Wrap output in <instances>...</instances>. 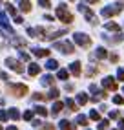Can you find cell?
Wrapping results in <instances>:
<instances>
[{
    "label": "cell",
    "mask_w": 124,
    "mask_h": 130,
    "mask_svg": "<svg viewBox=\"0 0 124 130\" xmlns=\"http://www.w3.org/2000/svg\"><path fill=\"white\" fill-rule=\"evenodd\" d=\"M57 15H58V19L64 22V24H69V22L73 20V15L66 9V6H64V4H60V6L57 7Z\"/></svg>",
    "instance_id": "1"
},
{
    "label": "cell",
    "mask_w": 124,
    "mask_h": 130,
    "mask_svg": "<svg viewBox=\"0 0 124 130\" xmlns=\"http://www.w3.org/2000/svg\"><path fill=\"white\" fill-rule=\"evenodd\" d=\"M73 40L77 42V44H80V46H90L91 44V39L88 37V35H84V33H75Z\"/></svg>",
    "instance_id": "2"
},
{
    "label": "cell",
    "mask_w": 124,
    "mask_h": 130,
    "mask_svg": "<svg viewBox=\"0 0 124 130\" xmlns=\"http://www.w3.org/2000/svg\"><path fill=\"white\" fill-rule=\"evenodd\" d=\"M122 11V4H113V7H104L102 9V17H111Z\"/></svg>",
    "instance_id": "3"
},
{
    "label": "cell",
    "mask_w": 124,
    "mask_h": 130,
    "mask_svg": "<svg viewBox=\"0 0 124 130\" xmlns=\"http://www.w3.org/2000/svg\"><path fill=\"white\" fill-rule=\"evenodd\" d=\"M9 90L13 92V95L22 97L24 93H28V86H26V84H13V86H9Z\"/></svg>",
    "instance_id": "4"
},
{
    "label": "cell",
    "mask_w": 124,
    "mask_h": 130,
    "mask_svg": "<svg viewBox=\"0 0 124 130\" xmlns=\"http://www.w3.org/2000/svg\"><path fill=\"white\" fill-rule=\"evenodd\" d=\"M6 64L9 66L11 70H15V72H18V73H22V72H24V66H22V64L18 62V60H15V59H11V57H9V59H6Z\"/></svg>",
    "instance_id": "5"
},
{
    "label": "cell",
    "mask_w": 124,
    "mask_h": 130,
    "mask_svg": "<svg viewBox=\"0 0 124 130\" xmlns=\"http://www.w3.org/2000/svg\"><path fill=\"white\" fill-rule=\"evenodd\" d=\"M55 48L60 51H64V53H73V46L69 44V42H58V44H55Z\"/></svg>",
    "instance_id": "6"
},
{
    "label": "cell",
    "mask_w": 124,
    "mask_h": 130,
    "mask_svg": "<svg viewBox=\"0 0 124 130\" xmlns=\"http://www.w3.org/2000/svg\"><path fill=\"white\" fill-rule=\"evenodd\" d=\"M102 86L108 88V90H115L117 88V83H115L113 77H106V79H102Z\"/></svg>",
    "instance_id": "7"
},
{
    "label": "cell",
    "mask_w": 124,
    "mask_h": 130,
    "mask_svg": "<svg viewBox=\"0 0 124 130\" xmlns=\"http://www.w3.org/2000/svg\"><path fill=\"white\" fill-rule=\"evenodd\" d=\"M0 26H2L7 33H11V35H13V29H11V26L7 24V19H6V15H4L2 11H0Z\"/></svg>",
    "instance_id": "8"
},
{
    "label": "cell",
    "mask_w": 124,
    "mask_h": 130,
    "mask_svg": "<svg viewBox=\"0 0 124 130\" xmlns=\"http://www.w3.org/2000/svg\"><path fill=\"white\" fill-rule=\"evenodd\" d=\"M18 7H20V11H24V13L31 11V4L28 2V0H18Z\"/></svg>",
    "instance_id": "9"
},
{
    "label": "cell",
    "mask_w": 124,
    "mask_h": 130,
    "mask_svg": "<svg viewBox=\"0 0 124 130\" xmlns=\"http://www.w3.org/2000/svg\"><path fill=\"white\" fill-rule=\"evenodd\" d=\"M69 72H71L75 77H78L80 75V62H71L69 64Z\"/></svg>",
    "instance_id": "10"
},
{
    "label": "cell",
    "mask_w": 124,
    "mask_h": 130,
    "mask_svg": "<svg viewBox=\"0 0 124 130\" xmlns=\"http://www.w3.org/2000/svg\"><path fill=\"white\" fill-rule=\"evenodd\" d=\"M58 126H60L62 130H73V128H75V126H73L71 123H69V121H68V119H62V121H60V123H58Z\"/></svg>",
    "instance_id": "11"
},
{
    "label": "cell",
    "mask_w": 124,
    "mask_h": 130,
    "mask_svg": "<svg viewBox=\"0 0 124 130\" xmlns=\"http://www.w3.org/2000/svg\"><path fill=\"white\" fill-rule=\"evenodd\" d=\"M33 53L37 55V57H48L49 55V50H42V48H35L33 50Z\"/></svg>",
    "instance_id": "12"
},
{
    "label": "cell",
    "mask_w": 124,
    "mask_h": 130,
    "mask_svg": "<svg viewBox=\"0 0 124 130\" xmlns=\"http://www.w3.org/2000/svg\"><path fill=\"white\" fill-rule=\"evenodd\" d=\"M28 72H29V75H38L40 73V66L38 64H29Z\"/></svg>",
    "instance_id": "13"
},
{
    "label": "cell",
    "mask_w": 124,
    "mask_h": 130,
    "mask_svg": "<svg viewBox=\"0 0 124 130\" xmlns=\"http://www.w3.org/2000/svg\"><path fill=\"white\" fill-rule=\"evenodd\" d=\"M62 108H64V103H62V101H57L55 105H53V114H58Z\"/></svg>",
    "instance_id": "14"
},
{
    "label": "cell",
    "mask_w": 124,
    "mask_h": 130,
    "mask_svg": "<svg viewBox=\"0 0 124 130\" xmlns=\"http://www.w3.org/2000/svg\"><path fill=\"white\" fill-rule=\"evenodd\" d=\"M46 66L49 68V70H57V68H58V62H57V60H55V59H49Z\"/></svg>",
    "instance_id": "15"
},
{
    "label": "cell",
    "mask_w": 124,
    "mask_h": 130,
    "mask_svg": "<svg viewBox=\"0 0 124 130\" xmlns=\"http://www.w3.org/2000/svg\"><path fill=\"white\" fill-rule=\"evenodd\" d=\"M97 57H99V59H106V57H108V51H106L104 48H99V50H97V53H95Z\"/></svg>",
    "instance_id": "16"
},
{
    "label": "cell",
    "mask_w": 124,
    "mask_h": 130,
    "mask_svg": "<svg viewBox=\"0 0 124 130\" xmlns=\"http://www.w3.org/2000/svg\"><path fill=\"white\" fill-rule=\"evenodd\" d=\"M77 101H78V105H86V103H88V95L86 93H78Z\"/></svg>",
    "instance_id": "17"
},
{
    "label": "cell",
    "mask_w": 124,
    "mask_h": 130,
    "mask_svg": "<svg viewBox=\"0 0 124 130\" xmlns=\"http://www.w3.org/2000/svg\"><path fill=\"white\" fill-rule=\"evenodd\" d=\"M44 84H55V77H53V75H46V77H44V81H42Z\"/></svg>",
    "instance_id": "18"
},
{
    "label": "cell",
    "mask_w": 124,
    "mask_h": 130,
    "mask_svg": "<svg viewBox=\"0 0 124 130\" xmlns=\"http://www.w3.org/2000/svg\"><path fill=\"white\" fill-rule=\"evenodd\" d=\"M6 9H7V13H9V15H13V17L16 15V9H15V6H13V4H9V2L6 4Z\"/></svg>",
    "instance_id": "19"
},
{
    "label": "cell",
    "mask_w": 124,
    "mask_h": 130,
    "mask_svg": "<svg viewBox=\"0 0 124 130\" xmlns=\"http://www.w3.org/2000/svg\"><path fill=\"white\" fill-rule=\"evenodd\" d=\"M57 75H58V79H60V81H66L69 73H68V70H58V73H57Z\"/></svg>",
    "instance_id": "20"
},
{
    "label": "cell",
    "mask_w": 124,
    "mask_h": 130,
    "mask_svg": "<svg viewBox=\"0 0 124 130\" xmlns=\"http://www.w3.org/2000/svg\"><path fill=\"white\" fill-rule=\"evenodd\" d=\"M77 123L80 125V126H86V125H88V117H86V116H78V117H77Z\"/></svg>",
    "instance_id": "21"
},
{
    "label": "cell",
    "mask_w": 124,
    "mask_h": 130,
    "mask_svg": "<svg viewBox=\"0 0 124 130\" xmlns=\"http://www.w3.org/2000/svg\"><path fill=\"white\" fill-rule=\"evenodd\" d=\"M9 117H11V119H18V117H20L18 110H16V108H11V110H9Z\"/></svg>",
    "instance_id": "22"
},
{
    "label": "cell",
    "mask_w": 124,
    "mask_h": 130,
    "mask_svg": "<svg viewBox=\"0 0 124 130\" xmlns=\"http://www.w3.org/2000/svg\"><path fill=\"white\" fill-rule=\"evenodd\" d=\"M35 112H37L38 116H48V110L44 108V106H37V108H35Z\"/></svg>",
    "instance_id": "23"
},
{
    "label": "cell",
    "mask_w": 124,
    "mask_h": 130,
    "mask_svg": "<svg viewBox=\"0 0 124 130\" xmlns=\"http://www.w3.org/2000/svg\"><path fill=\"white\" fill-rule=\"evenodd\" d=\"M66 105L69 106V110H73V112L77 110V105H75V101H73V99H66Z\"/></svg>",
    "instance_id": "24"
},
{
    "label": "cell",
    "mask_w": 124,
    "mask_h": 130,
    "mask_svg": "<svg viewBox=\"0 0 124 130\" xmlns=\"http://www.w3.org/2000/svg\"><path fill=\"white\" fill-rule=\"evenodd\" d=\"M90 119H93V121H99V119H100L99 112H97V110H91V112H90Z\"/></svg>",
    "instance_id": "25"
},
{
    "label": "cell",
    "mask_w": 124,
    "mask_h": 130,
    "mask_svg": "<svg viewBox=\"0 0 124 130\" xmlns=\"http://www.w3.org/2000/svg\"><path fill=\"white\" fill-rule=\"evenodd\" d=\"M106 29H113V31H119V26L115 24V22H108V24H106Z\"/></svg>",
    "instance_id": "26"
},
{
    "label": "cell",
    "mask_w": 124,
    "mask_h": 130,
    "mask_svg": "<svg viewBox=\"0 0 124 130\" xmlns=\"http://www.w3.org/2000/svg\"><path fill=\"white\" fill-rule=\"evenodd\" d=\"M31 99L33 101H42V99H46V95H44V93H33Z\"/></svg>",
    "instance_id": "27"
},
{
    "label": "cell",
    "mask_w": 124,
    "mask_h": 130,
    "mask_svg": "<svg viewBox=\"0 0 124 130\" xmlns=\"http://www.w3.org/2000/svg\"><path fill=\"white\" fill-rule=\"evenodd\" d=\"M48 97H49V99H57V97H58V90H57V88H51V92H49Z\"/></svg>",
    "instance_id": "28"
},
{
    "label": "cell",
    "mask_w": 124,
    "mask_h": 130,
    "mask_svg": "<svg viewBox=\"0 0 124 130\" xmlns=\"http://www.w3.org/2000/svg\"><path fill=\"white\" fill-rule=\"evenodd\" d=\"M38 6H42V7H51V4H49V0H38Z\"/></svg>",
    "instance_id": "29"
},
{
    "label": "cell",
    "mask_w": 124,
    "mask_h": 130,
    "mask_svg": "<svg viewBox=\"0 0 124 130\" xmlns=\"http://www.w3.org/2000/svg\"><path fill=\"white\" fill-rule=\"evenodd\" d=\"M113 103H115V105H122L124 99L120 97V95H115V97H113Z\"/></svg>",
    "instance_id": "30"
},
{
    "label": "cell",
    "mask_w": 124,
    "mask_h": 130,
    "mask_svg": "<svg viewBox=\"0 0 124 130\" xmlns=\"http://www.w3.org/2000/svg\"><path fill=\"white\" fill-rule=\"evenodd\" d=\"M24 119H26V121H31V119H33V112H31V110H28V112L24 114Z\"/></svg>",
    "instance_id": "31"
},
{
    "label": "cell",
    "mask_w": 124,
    "mask_h": 130,
    "mask_svg": "<svg viewBox=\"0 0 124 130\" xmlns=\"http://www.w3.org/2000/svg\"><path fill=\"white\" fill-rule=\"evenodd\" d=\"M99 130H108V121H100V123H99Z\"/></svg>",
    "instance_id": "32"
},
{
    "label": "cell",
    "mask_w": 124,
    "mask_h": 130,
    "mask_svg": "<svg viewBox=\"0 0 124 130\" xmlns=\"http://www.w3.org/2000/svg\"><path fill=\"white\" fill-rule=\"evenodd\" d=\"M13 22H15V24H22L24 19H22V17H16V15H15V17H13Z\"/></svg>",
    "instance_id": "33"
},
{
    "label": "cell",
    "mask_w": 124,
    "mask_h": 130,
    "mask_svg": "<svg viewBox=\"0 0 124 130\" xmlns=\"http://www.w3.org/2000/svg\"><path fill=\"white\" fill-rule=\"evenodd\" d=\"M117 79L119 81H124V70H119L117 72Z\"/></svg>",
    "instance_id": "34"
},
{
    "label": "cell",
    "mask_w": 124,
    "mask_h": 130,
    "mask_svg": "<svg viewBox=\"0 0 124 130\" xmlns=\"http://www.w3.org/2000/svg\"><path fill=\"white\" fill-rule=\"evenodd\" d=\"M15 44H18V46H24V44H26V40H24V39H15Z\"/></svg>",
    "instance_id": "35"
},
{
    "label": "cell",
    "mask_w": 124,
    "mask_h": 130,
    "mask_svg": "<svg viewBox=\"0 0 124 130\" xmlns=\"http://www.w3.org/2000/svg\"><path fill=\"white\" fill-rule=\"evenodd\" d=\"M20 59H22V60H29V55L24 53V51H20Z\"/></svg>",
    "instance_id": "36"
},
{
    "label": "cell",
    "mask_w": 124,
    "mask_h": 130,
    "mask_svg": "<svg viewBox=\"0 0 124 130\" xmlns=\"http://www.w3.org/2000/svg\"><path fill=\"white\" fill-rule=\"evenodd\" d=\"M7 119V114H6V112H2V110H0V121H6Z\"/></svg>",
    "instance_id": "37"
},
{
    "label": "cell",
    "mask_w": 124,
    "mask_h": 130,
    "mask_svg": "<svg viewBox=\"0 0 124 130\" xmlns=\"http://www.w3.org/2000/svg\"><path fill=\"white\" fill-rule=\"evenodd\" d=\"M42 128H44V130H53L55 126H53V125H42Z\"/></svg>",
    "instance_id": "38"
},
{
    "label": "cell",
    "mask_w": 124,
    "mask_h": 130,
    "mask_svg": "<svg viewBox=\"0 0 124 130\" xmlns=\"http://www.w3.org/2000/svg\"><path fill=\"white\" fill-rule=\"evenodd\" d=\"M110 117H111V119H115V117H119V112H111V114H110Z\"/></svg>",
    "instance_id": "39"
},
{
    "label": "cell",
    "mask_w": 124,
    "mask_h": 130,
    "mask_svg": "<svg viewBox=\"0 0 124 130\" xmlns=\"http://www.w3.org/2000/svg\"><path fill=\"white\" fill-rule=\"evenodd\" d=\"M110 59H111V62H117V60H119V57H117V55H111Z\"/></svg>",
    "instance_id": "40"
},
{
    "label": "cell",
    "mask_w": 124,
    "mask_h": 130,
    "mask_svg": "<svg viewBox=\"0 0 124 130\" xmlns=\"http://www.w3.org/2000/svg\"><path fill=\"white\" fill-rule=\"evenodd\" d=\"M119 128H120V130H124V119H122V121H119Z\"/></svg>",
    "instance_id": "41"
},
{
    "label": "cell",
    "mask_w": 124,
    "mask_h": 130,
    "mask_svg": "<svg viewBox=\"0 0 124 130\" xmlns=\"http://www.w3.org/2000/svg\"><path fill=\"white\" fill-rule=\"evenodd\" d=\"M86 2H90V4H95V2H97V0H86Z\"/></svg>",
    "instance_id": "42"
},
{
    "label": "cell",
    "mask_w": 124,
    "mask_h": 130,
    "mask_svg": "<svg viewBox=\"0 0 124 130\" xmlns=\"http://www.w3.org/2000/svg\"><path fill=\"white\" fill-rule=\"evenodd\" d=\"M7 130H16V126H9V128H7Z\"/></svg>",
    "instance_id": "43"
},
{
    "label": "cell",
    "mask_w": 124,
    "mask_h": 130,
    "mask_svg": "<svg viewBox=\"0 0 124 130\" xmlns=\"http://www.w3.org/2000/svg\"><path fill=\"white\" fill-rule=\"evenodd\" d=\"M0 130H2V125H0Z\"/></svg>",
    "instance_id": "44"
},
{
    "label": "cell",
    "mask_w": 124,
    "mask_h": 130,
    "mask_svg": "<svg viewBox=\"0 0 124 130\" xmlns=\"http://www.w3.org/2000/svg\"><path fill=\"white\" fill-rule=\"evenodd\" d=\"M122 92H124V88H122Z\"/></svg>",
    "instance_id": "45"
}]
</instances>
